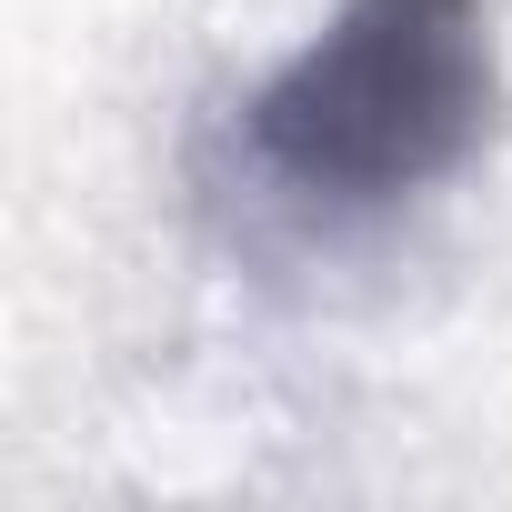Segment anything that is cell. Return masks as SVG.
Here are the masks:
<instances>
[{"mask_svg": "<svg viewBox=\"0 0 512 512\" xmlns=\"http://www.w3.org/2000/svg\"><path fill=\"white\" fill-rule=\"evenodd\" d=\"M502 111L492 0H342L241 101V161L312 221H372L442 191Z\"/></svg>", "mask_w": 512, "mask_h": 512, "instance_id": "6da1fadb", "label": "cell"}]
</instances>
